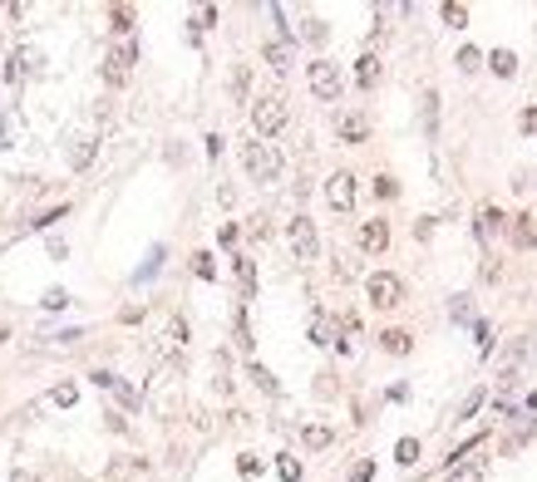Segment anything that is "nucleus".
Wrapping results in <instances>:
<instances>
[{"label": "nucleus", "instance_id": "f257e3e1", "mask_svg": "<svg viewBox=\"0 0 537 482\" xmlns=\"http://www.w3.org/2000/svg\"><path fill=\"white\" fill-rule=\"evenodd\" d=\"M242 163H247V173H251L256 183H276V173H281V153H276L271 143H247Z\"/></svg>", "mask_w": 537, "mask_h": 482}, {"label": "nucleus", "instance_id": "f03ea898", "mask_svg": "<svg viewBox=\"0 0 537 482\" xmlns=\"http://www.w3.org/2000/svg\"><path fill=\"white\" fill-rule=\"evenodd\" d=\"M251 128H256L261 138L281 133V128H286V98H276V94L256 98V103H251Z\"/></svg>", "mask_w": 537, "mask_h": 482}, {"label": "nucleus", "instance_id": "7ed1b4c3", "mask_svg": "<svg viewBox=\"0 0 537 482\" xmlns=\"http://www.w3.org/2000/svg\"><path fill=\"white\" fill-rule=\"evenodd\" d=\"M365 295H370V305H375V310H395V305L405 300V286H400V276L375 271V276L365 281Z\"/></svg>", "mask_w": 537, "mask_h": 482}, {"label": "nucleus", "instance_id": "20e7f679", "mask_svg": "<svg viewBox=\"0 0 537 482\" xmlns=\"http://www.w3.org/2000/svg\"><path fill=\"white\" fill-rule=\"evenodd\" d=\"M286 236H291L296 261H316V256H321V236H316V222H311V217H296V222L286 226Z\"/></svg>", "mask_w": 537, "mask_h": 482}, {"label": "nucleus", "instance_id": "39448f33", "mask_svg": "<svg viewBox=\"0 0 537 482\" xmlns=\"http://www.w3.org/2000/svg\"><path fill=\"white\" fill-rule=\"evenodd\" d=\"M306 79H311V94H316V98H325V103L340 98V74H335L330 59H316V64L306 69Z\"/></svg>", "mask_w": 537, "mask_h": 482}, {"label": "nucleus", "instance_id": "423d86ee", "mask_svg": "<svg viewBox=\"0 0 537 482\" xmlns=\"http://www.w3.org/2000/svg\"><path fill=\"white\" fill-rule=\"evenodd\" d=\"M133 54H138L133 45H113V50L104 54V79L113 84V89H118V84L128 79V64H133Z\"/></svg>", "mask_w": 537, "mask_h": 482}, {"label": "nucleus", "instance_id": "0eeeda50", "mask_svg": "<svg viewBox=\"0 0 537 482\" xmlns=\"http://www.w3.org/2000/svg\"><path fill=\"white\" fill-rule=\"evenodd\" d=\"M325 202H330L335 212H350V207H355V178H350V173H335V178L325 183Z\"/></svg>", "mask_w": 537, "mask_h": 482}, {"label": "nucleus", "instance_id": "6e6552de", "mask_svg": "<svg viewBox=\"0 0 537 482\" xmlns=\"http://www.w3.org/2000/svg\"><path fill=\"white\" fill-rule=\"evenodd\" d=\"M523 355H528V345H523V340H508V350L498 355V384H513V379H518Z\"/></svg>", "mask_w": 537, "mask_h": 482}, {"label": "nucleus", "instance_id": "1a4fd4ad", "mask_svg": "<svg viewBox=\"0 0 537 482\" xmlns=\"http://www.w3.org/2000/svg\"><path fill=\"white\" fill-rule=\"evenodd\" d=\"M360 246H365V251H385V246H390V226H385L380 217L365 222V226H360Z\"/></svg>", "mask_w": 537, "mask_h": 482}, {"label": "nucleus", "instance_id": "9d476101", "mask_svg": "<svg viewBox=\"0 0 537 482\" xmlns=\"http://www.w3.org/2000/svg\"><path fill=\"white\" fill-rule=\"evenodd\" d=\"M261 54H266V64H271L276 74H286V69H291V45H286V40H271Z\"/></svg>", "mask_w": 537, "mask_h": 482}, {"label": "nucleus", "instance_id": "9b49d317", "mask_svg": "<svg viewBox=\"0 0 537 482\" xmlns=\"http://www.w3.org/2000/svg\"><path fill=\"white\" fill-rule=\"evenodd\" d=\"M498 222H503V212H498V207H478V241H493Z\"/></svg>", "mask_w": 537, "mask_h": 482}, {"label": "nucleus", "instance_id": "f8f14e48", "mask_svg": "<svg viewBox=\"0 0 537 482\" xmlns=\"http://www.w3.org/2000/svg\"><path fill=\"white\" fill-rule=\"evenodd\" d=\"M448 482H483V458H468V463L448 468Z\"/></svg>", "mask_w": 537, "mask_h": 482}, {"label": "nucleus", "instance_id": "ddd939ff", "mask_svg": "<svg viewBox=\"0 0 537 482\" xmlns=\"http://www.w3.org/2000/svg\"><path fill=\"white\" fill-rule=\"evenodd\" d=\"M375 79H380V59H375V54H365V59L355 64V84H360V89H370Z\"/></svg>", "mask_w": 537, "mask_h": 482}, {"label": "nucleus", "instance_id": "4468645a", "mask_svg": "<svg viewBox=\"0 0 537 482\" xmlns=\"http://www.w3.org/2000/svg\"><path fill=\"white\" fill-rule=\"evenodd\" d=\"M94 163V138H74V148H69V168H89Z\"/></svg>", "mask_w": 537, "mask_h": 482}, {"label": "nucleus", "instance_id": "2eb2a0df", "mask_svg": "<svg viewBox=\"0 0 537 482\" xmlns=\"http://www.w3.org/2000/svg\"><path fill=\"white\" fill-rule=\"evenodd\" d=\"M163 261H168V246H153V251H148V261H143V266H138V276H133V281H153V276H158V266H163Z\"/></svg>", "mask_w": 537, "mask_h": 482}, {"label": "nucleus", "instance_id": "dca6fc26", "mask_svg": "<svg viewBox=\"0 0 537 482\" xmlns=\"http://www.w3.org/2000/svg\"><path fill=\"white\" fill-rule=\"evenodd\" d=\"M237 286H242V300H251V290H256V266L242 261V256H237Z\"/></svg>", "mask_w": 537, "mask_h": 482}, {"label": "nucleus", "instance_id": "f3484780", "mask_svg": "<svg viewBox=\"0 0 537 482\" xmlns=\"http://www.w3.org/2000/svg\"><path fill=\"white\" fill-rule=\"evenodd\" d=\"M488 64H493L503 79H513V74H518V54H513V50H493V59H488Z\"/></svg>", "mask_w": 537, "mask_h": 482}, {"label": "nucleus", "instance_id": "a211bd4d", "mask_svg": "<svg viewBox=\"0 0 537 482\" xmlns=\"http://www.w3.org/2000/svg\"><path fill=\"white\" fill-rule=\"evenodd\" d=\"M340 138H345V143H360V138H365V118H360V113H345V118H340Z\"/></svg>", "mask_w": 537, "mask_h": 482}, {"label": "nucleus", "instance_id": "6ab92c4d", "mask_svg": "<svg viewBox=\"0 0 537 482\" xmlns=\"http://www.w3.org/2000/svg\"><path fill=\"white\" fill-rule=\"evenodd\" d=\"M380 345H385L390 355H409V335H405V330H385V335H380Z\"/></svg>", "mask_w": 537, "mask_h": 482}, {"label": "nucleus", "instance_id": "aec40b11", "mask_svg": "<svg viewBox=\"0 0 537 482\" xmlns=\"http://www.w3.org/2000/svg\"><path fill=\"white\" fill-rule=\"evenodd\" d=\"M395 458H400L405 468H414V463H419V438H400V443H395Z\"/></svg>", "mask_w": 537, "mask_h": 482}, {"label": "nucleus", "instance_id": "412c9836", "mask_svg": "<svg viewBox=\"0 0 537 482\" xmlns=\"http://www.w3.org/2000/svg\"><path fill=\"white\" fill-rule=\"evenodd\" d=\"M424 133H429V138L439 133V94H434V89L424 94Z\"/></svg>", "mask_w": 537, "mask_h": 482}, {"label": "nucleus", "instance_id": "4be33fe9", "mask_svg": "<svg viewBox=\"0 0 537 482\" xmlns=\"http://www.w3.org/2000/svg\"><path fill=\"white\" fill-rule=\"evenodd\" d=\"M311 345H335V330H330V320H325V315H316V320H311Z\"/></svg>", "mask_w": 537, "mask_h": 482}, {"label": "nucleus", "instance_id": "5701e85b", "mask_svg": "<svg viewBox=\"0 0 537 482\" xmlns=\"http://www.w3.org/2000/svg\"><path fill=\"white\" fill-rule=\"evenodd\" d=\"M439 15H443V25H453V30H463V25H468V5H453V0H448Z\"/></svg>", "mask_w": 537, "mask_h": 482}, {"label": "nucleus", "instance_id": "b1692460", "mask_svg": "<svg viewBox=\"0 0 537 482\" xmlns=\"http://www.w3.org/2000/svg\"><path fill=\"white\" fill-rule=\"evenodd\" d=\"M473 340H478V355H493V325L473 320Z\"/></svg>", "mask_w": 537, "mask_h": 482}, {"label": "nucleus", "instance_id": "393cba45", "mask_svg": "<svg viewBox=\"0 0 537 482\" xmlns=\"http://www.w3.org/2000/svg\"><path fill=\"white\" fill-rule=\"evenodd\" d=\"M74 398H79V389H74V384H55V394H50V403H55V408H69Z\"/></svg>", "mask_w": 537, "mask_h": 482}, {"label": "nucleus", "instance_id": "a878e982", "mask_svg": "<svg viewBox=\"0 0 537 482\" xmlns=\"http://www.w3.org/2000/svg\"><path fill=\"white\" fill-rule=\"evenodd\" d=\"M301 438H306V448H325V443H330V428H325V423H311Z\"/></svg>", "mask_w": 537, "mask_h": 482}, {"label": "nucleus", "instance_id": "bb28decb", "mask_svg": "<svg viewBox=\"0 0 537 482\" xmlns=\"http://www.w3.org/2000/svg\"><path fill=\"white\" fill-rule=\"evenodd\" d=\"M478 64H483V54H478L473 45H463V50H458V69H463V74H473Z\"/></svg>", "mask_w": 537, "mask_h": 482}, {"label": "nucleus", "instance_id": "cd10ccee", "mask_svg": "<svg viewBox=\"0 0 537 482\" xmlns=\"http://www.w3.org/2000/svg\"><path fill=\"white\" fill-rule=\"evenodd\" d=\"M276 473H281V482H301V463L296 458H276Z\"/></svg>", "mask_w": 537, "mask_h": 482}, {"label": "nucleus", "instance_id": "c85d7f7f", "mask_svg": "<svg viewBox=\"0 0 537 482\" xmlns=\"http://www.w3.org/2000/svg\"><path fill=\"white\" fill-rule=\"evenodd\" d=\"M513 241H518V246H533V217H518V226H513Z\"/></svg>", "mask_w": 537, "mask_h": 482}, {"label": "nucleus", "instance_id": "c756f323", "mask_svg": "<svg viewBox=\"0 0 537 482\" xmlns=\"http://www.w3.org/2000/svg\"><path fill=\"white\" fill-rule=\"evenodd\" d=\"M483 398H488V394H483V389H473V394H468V398L458 403V418H468V413H478V408H483Z\"/></svg>", "mask_w": 537, "mask_h": 482}, {"label": "nucleus", "instance_id": "7c9ffc66", "mask_svg": "<svg viewBox=\"0 0 537 482\" xmlns=\"http://www.w3.org/2000/svg\"><path fill=\"white\" fill-rule=\"evenodd\" d=\"M193 271H198V276H203V281H213V276H217L213 256H208V251H198V256H193Z\"/></svg>", "mask_w": 537, "mask_h": 482}, {"label": "nucleus", "instance_id": "2f4dec72", "mask_svg": "<svg viewBox=\"0 0 537 482\" xmlns=\"http://www.w3.org/2000/svg\"><path fill=\"white\" fill-rule=\"evenodd\" d=\"M247 374H251V379H256V389H261V394H276V379H271V374H266V369H261V365H251V369H247Z\"/></svg>", "mask_w": 537, "mask_h": 482}, {"label": "nucleus", "instance_id": "473e14b6", "mask_svg": "<svg viewBox=\"0 0 537 482\" xmlns=\"http://www.w3.org/2000/svg\"><path fill=\"white\" fill-rule=\"evenodd\" d=\"M113 394H118V403H123V408H133V403H138V389L123 384V379H113Z\"/></svg>", "mask_w": 537, "mask_h": 482}, {"label": "nucleus", "instance_id": "72a5a7b5", "mask_svg": "<svg viewBox=\"0 0 537 482\" xmlns=\"http://www.w3.org/2000/svg\"><path fill=\"white\" fill-rule=\"evenodd\" d=\"M453 320H458V325H468V320H473V305H468V295H453Z\"/></svg>", "mask_w": 537, "mask_h": 482}, {"label": "nucleus", "instance_id": "f704fd0d", "mask_svg": "<svg viewBox=\"0 0 537 482\" xmlns=\"http://www.w3.org/2000/svg\"><path fill=\"white\" fill-rule=\"evenodd\" d=\"M370 478H375V463H370V458H360V463L350 468V482H370Z\"/></svg>", "mask_w": 537, "mask_h": 482}, {"label": "nucleus", "instance_id": "c9c22d12", "mask_svg": "<svg viewBox=\"0 0 537 482\" xmlns=\"http://www.w3.org/2000/svg\"><path fill=\"white\" fill-rule=\"evenodd\" d=\"M311 45H325V20H306V30H301Z\"/></svg>", "mask_w": 537, "mask_h": 482}, {"label": "nucleus", "instance_id": "e433bc0d", "mask_svg": "<svg viewBox=\"0 0 537 482\" xmlns=\"http://www.w3.org/2000/svg\"><path fill=\"white\" fill-rule=\"evenodd\" d=\"M64 305H69L64 290H45V310H64Z\"/></svg>", "mask_w": 537, "mask_h": 482}, {"label": "nucleus", "instance_id": "4c0bfd02", "mask_svg": "<svg viewBox=\"0 0 537 482\" xmlns=\"http://www.w3.org/2000/svg\"><path fill=\"white\" fill-rule=\"evenodd\" d=\"M237 473H242V478H251V473H261V463H256L251 453H242V458H237Z\"/></svg>", "mask_w": 537, "mask_h": 482}, {"label": "nucleus", "instance_id": "58836bf2", "mask_svg": "<svg viewBox=\"0 0 537 482\" xmlns=\"http://www.w3.org/2000/svg\"><path fill=\"white\" fill-rule=\"evenodd\" d=\"M113 30L128 35V30H133V10H113Z\"/></svg>", "mask_w": 537, "mask_h": 482}, {"label": "nucleus", "instance_id": "ea45409f", "mask_svg": "<svg viewBox=\"0 0 537 482\" xmlns=\"http://www.w3.org/2000/svg\"><path fill=\"white\" fill-rule=\"evenodd\" d=\"M183 340H188V325L173 320V325H168V345H183Z\"/></svg>", "mask_w": 537, "mask_h": 482}, {"label": "nucleus", "instance_id": "a19ab883", "mask_svg": "<svg viewBox=\"0 0 537 482\" xmlns=\"http://www.w3.org/2000/svg\"><path fill=\"white\" fill-rule=\"evenodd\" d=\"M375 193H380V197H395L400 188H395V178H375Z\"/></svg>", "mask_w": 537, "mask_h": 482}, {"label": "nucleus", "instance_id": "79ce46f5", "mask_svg": "<svg viewBox=\"0 0 537 482\" xmlns=\"http://www.w3.org/2000/svg\"><path fill=\"white\" fill-rule=\"evenodd\" d=\"M10 133H15V123H10V118L0 113V148H10Z\"/></svg>", "mask_w": 537, "mask_h": 482}, {"label": "nucleus", "instance_id": "37998d69", "mask_svg": "<svg viewBox=\"0 0 537 482\" xmlns=\"http://www.w3.org/2000/svg\"><path fill=\"white\" fill-rule=\"evenodd\" d=\"M523 133H537V108H523Z\"/></svg>", "mask_w": 537, "mask_h": 482}, {"label": "nucleus", "instance_id": "c03bdc74", "mask_svg": "<svg viewBox=\"0 0 537 482\" xmlns=\"http://www.w3.org/2000/svg\"><path fill=\"white\" fill-rule=\"evenodd\" d=\"M10 482H40L35 473H10Z\"/></svg>", "mask_w": 537, "mask_h": 482}]
</instances>
